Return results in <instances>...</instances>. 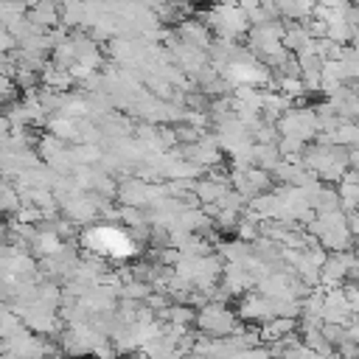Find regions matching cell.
<instances>
[{"mask_svg":"<svg viewBox=\"0 0 359 359\" xmlns=\"http://www.w3.org/2000/svg\"><path fill=\"white\" fill-rule=\"evenodd\" d=\"M87 244L104 255H129L132 252V241L121 230H112V227H95L87 236Z\"/></svg>","mask_w":359,"mask_h":359,"instance_id":"obj_1","label":"cell"}]
</instances>
